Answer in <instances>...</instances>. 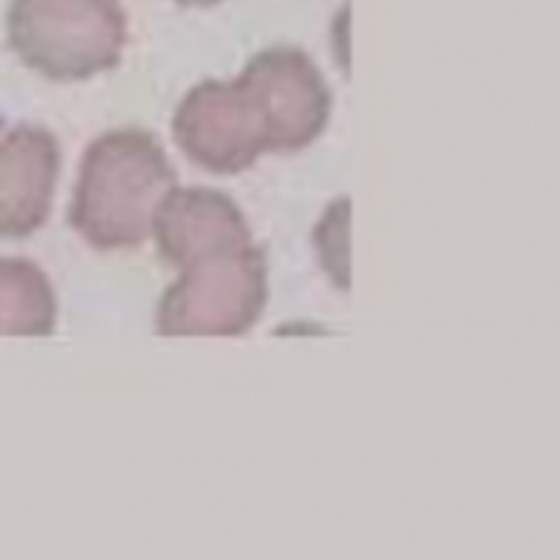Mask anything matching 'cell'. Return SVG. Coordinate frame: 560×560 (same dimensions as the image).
Returning a JSON list of instances; mask_svg holds the SVG:
<instances>
[{"label":"cell","instance_id":"1","mask_svg":"<svg viewBox=\"0 0 560 560\" xmlns=\"http://www.w3.org/2000/svg\"><path fill=\"white\" fill-rule=\"evenodd\" d=\"M173 187L175 170L152 131L138 126L105 131L82 155L68 222L96 252L140 248Z\"/></svg>","mask_w":560,"mask_h":560},{"label":"cell","instance_id":"6","mask_svg":"<svg viewBox=\"0 0 560 560\" xmlns=\"http://www.w3.org/2000/svg\"><path fill=\"white\" fill-rule=\"evenodd\" d=\"M59 170L61 147L50 129H0V240H24L47 225Z\"/></svg>","mask_w":560,"mask_h":560},{"label":"cell","instance_id":"10","mask_svg":"<svg viewBox=\"0 0 560 560\" xmlns=\"http://www.w3.org/2000/svg\"><path fill=\"white\" fill-rule=\"evenodd\" d=\"M178 7H190V9H208V7H217L222 0H173Z\"/></svg>","mask_w":560,"mask_h":560},{"label":"cell","instance_id":"5","mask_svg":"<svg viewBox=\"0 0 560 560\" xmlns=\"http://www.w3.org/2000/svg\"><path fill=\"white\" fill-rule=\"evenodd\" d=\"M173 138L192 164L213 175H236L269 155L266 129L240 79H205L173 114Z\"/></svg>","mask_w":560,"mask_h":560},{"label":"cell","instance_id":"4","mask_svg":"<svg viewBox=\"0 0 560 560\" xmlns=\"http://www.w3.org/2000/svg\"><path fill=\"white\" fill-rule=\"evenodd\" d=\"M240 85L260 114L269 155L313 147L330 122L332 96L310 56L298 47H266L245 61Z\"/></svg>","mask_w":560,"mask_h":560},{"label":"cell","instance_id":"8","mask_svg":"<svg viewBox=\"0 0 560 560\" xmlns=\"http://www.w3.org/2000/svg\"><path fill=\"white\" fill-rule=\"evenodd\" d=\"M59 301L47 271L24 257H0V336H50Z\"/></svg>","mask_w":560,"mask_h":560},{"label":"cell","instance_id":"7","mask_svg":"<svg viewBox=\"0 0 560 560\" xmlns=\"http://www.w3.org/2000/svg\"><path fill=\"white\" fill-rule=\"evenodd\" d=\"M152 236L161 260L173 269L254 243L240 205L208 187H173L166 192L152 219Z\"/></svg>","mask_w":560,"mask_h":560},{"label":"cell","instance_id":"3","mask_svg":"<svg viewBox=\"0 0 560 560\" xmlns=\"http://www.w3.org/2000/svg\"><path fill=\"white\" fill-rule=\"evenodd\" d=\"M269 266L257 245L208 254L178 269L158 298V336H243L262 318Z\"/></svg>","mask_w":560,"mask_h":560},{"label":"cell","instance_id":"9","mask_svg":"<svg viewBox=\"0 0 560 560\" xmlns=\"http://www.w3.org/2000/svg\"><path fill=\"white\" fill-rule=\"evenodd\" d=\"M348 199H336L315 228V252L339 289H348Z\"/></svg>","mask_w":560,"mask_h":560},{"label":"cell","instance_id":"2","mask_svg":"<svg viewBox=\"0 0 560 560\" xmlns=\"http://www.w3.org/2000/svg\"><path fill=\"white\" fill-rule=\"evenodd\" d=\"M122 0H12L7 44L24 68L52 82H85L122 61Z\"/></svg>","mask_w":560,"mask_h":560}]
</instances>
